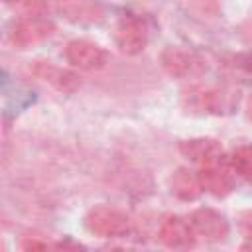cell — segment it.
<instances>
[{
	"mask_svg": "<svg viewBox=\"0 0 252 252\" xmlns=\"http://www.w3.org/2000/svg\"><path fill=\"white\" fill-rule=\"evenodd\" d=\"M232 173L234 171H232L230 163L224 165V163H220V159H217V161L203 165L201 171L197 173V177H199L203 191L211 193L213 197H226L234 187V175Z\"/></svg>",
	"mask_w": 252,
	"mask_h": 252,
	"instance_id": "ba28073f",
	"label": "cell"
},
{
	"mask_svg": "<svg viewBox=\"0 0 252 252\" xmlns=\"http://www.w3.org/2000/svg\"><path fill=\"white\" fill-rule=\"evenodd\" d=\"M246 67H248V71H252V57H248V65Z\"/></svg>",
	"mask_w": 252,
	"mask_h": 252,
	"instance_id": "ac0fdd59",
	"label": "cell"
},
{
	"mask_svg": "<svg viewBox=\"0 0 252 252\" xmlns=\"http://www.w3.org/2000/svg\"><path fill=\"white\" fill-rule=\"evenodd\" d=\"M85 226L98 238H122L130 232V219L112 207H93L85 217Z\"/></svg>",
	"mask_w": 252,
	"mask_h": 252,
	"instance_id": "7a4b0ae2",
	"label": "cell"
},
{
	"mask_svg": "<svg viewBox=\"0 0 252 252\" xmlns=\"http://www.w3.org/2000/svg\"><path fill=\"white\" fill-rule=\"evenodd\" d=\"M55 33V24L43 16H30L14 24L10 32V41L16 49L33 47Z\"/></svg>",
	"mask_w": 252,
	"mask_h": 252,
	"instance_id": "3957f363",
	"label": "cell"
},
{
	"mask_svg": "<svg viewBox=\"0 0 252 252\" xmlns=\"http://www.w3.org/2000/svg\"><path fill=\"white\" fill-rule=\"evenodd\" d=\"M189 224L193 234L203 238L205 242H224L228 238L230 226L226 219L215 209H197L189 217Z\"/></svg>",
	"mask_w": 252,
	"mask_h": 252,
	"instance_id": "277c9868",
	"label": "cell"
},
{
	"mask_svg": "<svg viewBox=\"0 0 252 252\" xmlns=\"http://www.w3.org/2000/svg\"><path fill=\"white\" fill-rule=\"evenodd\" d=\"M228 163H230V167L236 175L252 179V144L240 146L238 150H234Z\"/></svg>",
	"mask_w": 252,
	"mask_h": 252,
	"instance_id": "4fadbf2b",
	"label": "cell"
},
{
	"mask_svg": "<svg viewBox=\"0 0 252 252\" xmlns=\"http://www.w3.org/2000/svg\"><path fill=\"white\" fill-rule=\"evenodd\" d=\"M238 98L234 93L217 87H189L183 93V104L197 114H222L228 112Z\"/></svg>",
	"mask_w": 252,
	"mask_h": 252,
	"instance_id": "6da1fadb",
	"label": "cell"
},
{
	"mask_svg": "<svg viewBox=\"0 0 252 252\" xmlns=\"http://www.w3.org/2000/svg\"><path fill=\"white\" fill-rule=\"evenodd\" d=\"M65 57L73 67H79L83 71H98L106 67L108 63V53L87 39H73L65 47Z\"/></svg>",
	"mask_w": 252,
	"mask_h": 252,
	"instance_id": "52a82bcc",
	"label": "cell"
},
{
	"mask_svg": "<svg viewBox=\"0 0 252 252\" xmlns=\"http://www.w3.org/2000/svg\"><path fill=\"white\" fill-rule=\"evenodd\" d=\"M179 152L189 161H195V163H201V165H207V163L217 161V159L222 158V146L215 138H191V140H183L179 144Z\"/></svg>",
	"mask_w": 252,
	"mask_h": 252,
	"instance_id": "8fae6325",
	"label": "cell"
},
{
	"mask_svg": "<svg viewBox=\"0 0 252 252\" xmlns=\"http://www.w3.org/2000/svg\"><path fill=\"white\" fill-rule=\"evenodd\" d=\"M6 4H18V2H24V0H4Z\"/></svg>",
	"mask_w": 252,
	"mask_h": 252,
	"instance_id": "e0dca14e",
	"label": "cell"
},
{
	"mask_svg": "<svg viewBox=\"0 0 252 252\" xmlns=\"http://www.w3.org/2000/svg\"><path fill=\"white\" fill-rule=\"evenodd\" d=\"M158 236L167 248H175V250L191 248L195 244V238H197L193 234L189 219H183L177 215H169L159 222Z\"/></svg>",
	"mask_w": 252,
	"mask_h": 252,
	"instance_id": "9c48e42d",
	"label": "cell"
},
{
	"mask_svg": "<svg viewBox=\"0 0 252 252\" xmlns=\"http://www.w3.org/2000/svg\"><path fill=\"white\" fill-rule=\"evenodd\" d=\"M242 250H252V242H246V244H242Z\"/></svg>",
	"mask_w": 252,
	"mask_h": 252,
	"instance_id": "2e32d148",
	"label": "cell"
},
{
	"mask_svg": "<svg viewBox=\"0 0 252 252\" xmlns=\"http://www.w3.org/2000/svg\"><path fill=\"white\" fill-rule=\"evenodd\" d=\"M47 246H49L47 242L33 240V238H32V240H24V242H22V248H24V250H43V248H47Z\"/></svg>",
	"mask_w": 252,
	"mask_h": 252,
	"instance_id": "5bb4252c",
	"label": "cell"
},
{
	"mask_svg": "<svg viewBox=\"0 0 252 252\" xmlns=\"http://www.w3.org/2000/svg\"><path fill=\"white\" fill-rule=\"evenodd\" d=\"M116 47L126 55H136L148 45V30L136 16H122L114 30Z\"/></svg>",
	"mask_w": 252,
	"mask_h": 252,
	"instance_id": "8992f818",
	"label": "cell"
},
{
	"mask_svg": "<svg viewBox=\"0 0 252 252\" xmlns=\"http://www.w3.org/2000/svg\"><path fill=\"white\" fill-rule=\"evenodd\" d=\"M246 108H248V118L252 120V96H250V100H248V106H246Z\"/></svg>",
	"mask_w": 252,
	"mask_h": 252,
	"instance_id": "9a60e30c",
	"label": "cell"
},
{
	"mask_svg": "<svg viewBox=\"0 0 252 252\" xmlns=\"http://www.w3.org/2000/svg\"><path fill=\"white\" fill-rule=\"evenodd\" d=\"M161 65L171 77H199L207 71V63L193 51L181 47H165L161 53Z\"/></svg>",
	"mask_w": 252,
	"mask_h": 252,
	"instance_id": "5b68a950",
	"label": "cell"
},
{
	"mask_svg": "<svg viewBox=\"0 0 252 252\" xmlns=\"http://www.w3.org/2000/svg\"><path fill=\"white\" fill-rule=\"evenodd\" d=\"M32 73L39 81L47 83L49 87H53L59 93H73L81 87V81L75 73H71L63 67H57L49 61H35L33 67H32Z\"/></svg>",
	"mask_w": 252,
	"mask_h": 252,
	"instance_id": "30bf717a",
	"label": "cell"
},
{
	"mask_svg": "<svg viewBox=\"0 0 252 252\" xmlns=\"http://www.w3.org/2000/svg\"><path fill=\"white\" fill-rule=\"evenodd\" d=\"M250 224H252V219H250Z\"/></svg>",
	"mask_w": 252,
	"mask_h": 252,
	"instance_id": "d6986e66",
	"label": "cell"
},
{
	"mask_svg": "<svg viewBox=\"0 0 252 252\" xmlns=\"http://www.w3.org/2000/svg\"><path fill=\"white\" fill-rule=\"evenodd\" d=\"M169 189H171V193H173L177 199H181V201H195V199L201 195V191H203L197 173H191V171L185 169V167L177 169V171L171 175V179H169Z\"/></svg>",
	"mask_w": 252,
	"mask_h": 252,
	"instance_id": "7c38bea8",
	"label": "cell"
}]
</instances>
